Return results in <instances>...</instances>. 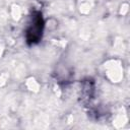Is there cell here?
<instances>
[{
  "label": "cell",
  "instance_id": "1",
  "mask_svg": "<svg viewBox=\"0 0 130 130\" xmlns=\"http://www.w3.org/2000/svg\"><path fill=\"white\" fill-rule=\"evenodd\" d=\"M42 27H43L42 17H41V14L38 13L36 16L32 17V22L26 31V38L28 42L35 43L40 40L42 36Z\"/></svg>",
  "mask_w": 130,
  "mask_h": 130
}]
</instances>
